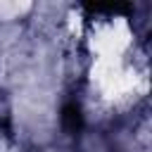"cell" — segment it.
Here are the masks:
<instances>
[{
    "instance_id": "cell-1",
    "label": "cell",
    "mask_w": 152,
    "mask_h": 152,
    "mask_svg": "<svg viewBox=\"0 0 152 152\" xmlns=\"http://www.w3.org/2000/svg\"><path fill=\"white\" fill-rule=\"evenodd\" d=\"M62 124H64V128H66L69 133H76V131L81 128V124H83V116H81V109H78L74 102L64 107V114H62Z\"/></svg>"
}]
</instances>
